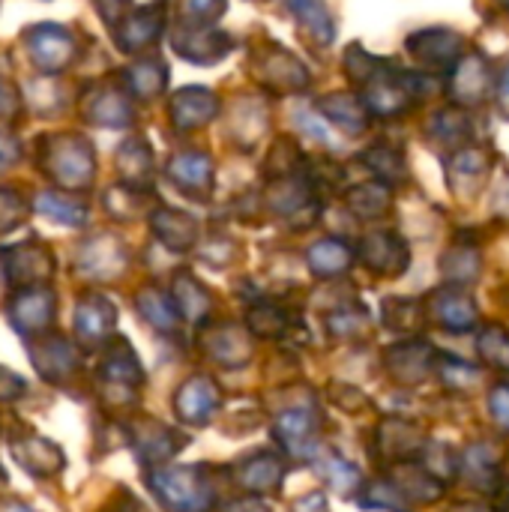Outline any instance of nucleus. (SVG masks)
I'll return each mask as SVG.
<instances>
[{
  "label": "nucleus",
  "instance_id": "obj_14",
  "mask_svg": "<svg viewBox=\"0 0 509 512\" xmlns=\"http://www.w3.org/2000/svg\"><path fill=\"white\" fill-rule=\"evenodd\" d=\"M168 177L183 189V192H204L210 186V159L201 153H180L168 165Z\"/></svg>",
  "mask_w": 509,
  "mask_h": 512
},
{
  "label": "nucleus",
  "instance_id": "obj_24",
  "mask_svg": "<svg viewBox=\"0 0 509 512\" xmlns=\"http://www.w3.org/2000/svg\"><path fill=\"white\" fill-rule=\"evenodd\" d=\"M348 258H351V255H348L345 243H339V240H324V243L312 246V255H309L312 270H315L318 276H336L339 270L348 267Z\"/></svg>",
  "mask_w": 509,
  "mask_h": 512
},
{
  "label": "nucleus",
  "instance_id": "obj_36",
  "mask_svg": "<svg viewBox=\"0 0 509 512\" xmlns=\"http://www.w3.org/2000/svg\"><path fill=\"white\" fill-rule=\"evenodd\" d=\"M234 512H267L264 507H255V504H237Z\"/></svg>",
  "mask_w": 509,
  "mask_h": 512
},
{
  "label": "nucleus",
  "instance_id": "obj_33",
  "mask_svg": "<svg viewBox=\"0 0 509 512\" xmlns=\"http://www.w3.org/2000/svg\"><path fill=\"white\" fill-rule=\"evenodd\" d=\"M18 156H21L18 141H15L12 135L0 132V171H6L9 165H15V162H18Z\"/></svg>",
  "mask_w": 509,
  "mask_h": 512
},
{
  "label": "nucleus",
  "instance_id": "obj_8",
  "mask_svg": "<svg viewBox=\"0 0 509 512\" xmlns=\"http://www.w3.org/2000/svg\"><path fill=\"white\" fill-rule=\"evenodd\" d=\"M12 456H15V462L27 471V474H33V477H54V474H60L63 471V465H66V456H63V450L54 444V441H48V438H39V435H15L12 438Z\"/></svg>",
  "mask_w": 509,
  "mask_h": 512
},
{
  "label": "nucleus",
  "instance_id": "obj_17",
  "mask_svg": "<svg viewBox=\"0 0 509 512\" xmlns=\"http://www.w3.org/2000/svg\"><path fill=\"white\" fill-rule=\"evenodd\" d=\"M435 318L447 330H471L477 324V306L465 294H438L435 303Z\"/></svg>",
  "mask_w": 509,
  "mask_h": 512
},
{
  "label": "nucleus",
  "instance_id": "obj_35",
  "mask_svg": "<svg viewBox=\"0 0 509 512\" xmlns=\"http://www.w3.org/2000/svg\"><path fill=\"white\" fill-rule=\"evenodd\" d=\"M96 3V9H99V15L108 21V24H117V18H120V12L126 9V0H93Z\"/></svg>",
  "mask_w": 509,
  "mask_h": 512
},
{
  "label": "nucleus",
  "instance_id": "obj_39",
  "mask_svg": "<svg viewBox=\"0 0 509 512\" xmlns=\"http://www.w3.org/2000/svg\"><path fill=\"white\" fill-rule=\"evenodd\" d=\"M509 99V72H507V84H504V102Z\"/></svg>",
  "mask_w": 509,
  "mask_h": 512
},
{
  "label": "nucleus",
  "instance_id": "obj_13",
  "mask_svg": "<svg viewBox=\"0 0 509 512\" xmlns=\"http://www.w3.org/2000/svg\"><path fill=\"white\" fill-rule=\"evenodd\" d=\"M216 114V99L207 90H180L171 102V117L180 129L207 123Z\"/></svg>",
  "mask_w": 509,
  "mask_h": 512
},
{
  "label": "nucleus",
  "instance_id": "obj_16",
  "mask_svg": "<svg viewBox=\"0 0 509 512\" xmlns=\"http://www.w3.org/2000/svg\"><path fill=\"white\" fill-rule=\"evenodd\" d=\"M36 210L45 219H51L57 225H69V228H81L87 222V207L63 192H42L36 198Z\"/></svg>",
  "mask_w": 509,
  "mask_h": 512
},
{
  "label": "nucleus",
  "instance_id": "obj_18",
  "mask_svg": "<svg viewBox=\"0 0 509 512\" xmlns=\"http://www.w3.org/2000/svg\"><path fill=\"white\" fill-rule=\"evenodd\" d=\"M240 483L249 489V492H267V489H276L282 483V465L267 456V453H258L252 456L249 462L240 465Z\"/></svg>",
  "mask_w": 509,
  "mask_h": 512
},
{
  "label": "nucleus",
  "instance_id": "obj_20",
  "mask_svg": "<svg viewBox=\"0 0 509 512\" xmlns=\"http://www.w3.org/2000/svg\"><path fill=\"white\" fill-rule=\"evenodd\" d=\"M138 312L147 324H153L156 330H174L177 315H174V300L165 297L156 288H144L138 294Z\"/></svg>",
  "mask_w": 509,
  "mask_h": 512
},
{
  "label": "nucleus",
  "instance_id": "obj_23",
  "mask_svg": "<svg viewBox=\"0 0 509 512\" xmlns=\"http://www.w3.org/2000/svg\"><path fill=\"white\" fill-rule=\"evenodd\" d=\"M87 114H90V120H96L102 126H123V123H129L132 111H129V105H126V99L120 93H99L90 102Z\"/></svg>",
  "mask_w": 509,
  "mask_h": 512
},
{
  "label": "nucleus",
  "instance_id": "obj_12",
  "mask_svg": "<svg viewBox=\"0 0 509 512\" xmlns=\"http://www.w3.org/2000/svg\"><path fill=\"white\" fill-rule=\"evenodd\" d=\"M99 378H102V384H105L108 390H111V387L129 390V387L141 384L144 372H141V363H138V357L132 354V348H129L126 342H117V345L108 348L105 360L99 363Z\"/></svg>",
  "mask_w": 509,
  "mask_h": 512
},
{
  "label": "nucleus",
  "instance_id": "obj_27",
  "mask_svg": "<svg viewBox=\"0 0 509 512\" xmlns=\"http://www.w3.org/2000/svg\"><path fill=\"white\" fill-rule=\"evenodd\" d=\"M129 84H132V90H135L138 96H153V93H159V87L165 84V66L156 63V60L138 63V66H132V72H129Z\"/></svg>",
  "mask_w": 509,
  "mask_h": 512
},
{
  "label": "nucleus",
  "instance_id": "obj_4",
  "mask_svg": "<svg viewBox=\"0 0 509 512\" xmlns=\"http://www.w3.org/2000/svg\"><path fill=\"white\" fill-rule=\"evenodd\" d=\"M0 270H3V279L15 288L45 285L54 273V255L48 252V246L27 240L18 246H6L0 252Z\"/></svg>",
  "mask_w": 509,
  "mask_h": 512
},
{
  "label": "nucleus",
  "instance_id": "obj_1",
  "mask_svg": "<svg viewBox=\"0 0 509 512\" xmlns=\"http://www.w3.org/2000/svg\"><path fill=\"white\" fill-rule=\"evenodd\" d=\"M39 165L60 189H84V186H90L93 171H96L93 150L81 138L45 141L42 153H39Z\"/></svg>",
  "mask_w": 509,
  "mask_h": 512
},
{
  "label": "nucleus",
  "instance_id": "obj_2",
  "mask_svg": "<svg viewBox=\"0 0 509 512\" xmlns=\"http://www.w3.org/2000/svg\"><path fill=\"white\" fill-rule=\"evenodd\" d=\"M150 489L171 512H207L213 495L195 468H162L150 474Z\"/></svg>",
  "mask_w": 509,
  "mask_h": 512
},
{
  "label": "nucleus",
  "instance_id": "obj_11",
  "mask_svg": "<svg viewBox=\"0 0 509 512\" xmlns=\"http://www.w3.org/2000/svg\"><path fill=\"white\" fill-rule=\"evenodd\" d=\"M180 447H183V438L162 423L147 420L135 429V453L147 465H159V462L171 459Z\"/></svg>",
  "mask_w": 509,
  "mask_h": 512
},
{
  "label": "nucleus",
  "instance_id": "obj_37",
  "mask_svg": "<svg viewBox=\"0 0 509 512\" xmlns=\"http://www.w3.org/2000/svg\"><path fill=\"white\" fill-rule=\"evenodd\" d=\"M0 512H30L24 504H6V507H0Z\"/></svg>",
  "mask_w": 509,
  "mask_h": 512
},
{
  "label": "nucleus",
  "instance_id": "obj_34",
  "mask_svg": "<svg viewBox=\"0 0 509 512\" xmlns=\"http://www.w3.org/2000/svg\"><path fill=\"white\" fill-rule=\"evenodd\" d=\"M183 6H186V12L195 15V18H210V15H216V12H222V0H186Z\"/></svg>",
  "mask_w": 509,
  "mask_h": 512
},
{
  "label": "nucleus",
  "instance_id": "obj_10",
  "mask_svg": "<svg viewBox=\"0 0 509 512\" xmlns=\"http://www.w3.org/2000/svg\"><path fill=\"white\" fill-rule=\"evenodd\" d=\"M219 405V390L210 378L198 375V378H189L180 390H177V399H174V408H177V417L183 423H195V426H204L213 411Z\"/></svg>",
  "mask_w": 509,
  "mask_h": 512
},
{
  "label": "nucleus",
  "instance_id": "obj_7",
  "mask_svg": "<svg viewBox=\"0 0 509 512\" xmlns=\"http://www.w3.org/2000/svg\"><path fill=\"white\" fill-rule=\"evenodd\" d=\"M30 357H33L36 372L48 384H66L78 372V351L63 336H42V339H36Z\"/></svg>",
  "mask_w": 509,
  "mask_h": 512
},
{
  "label": "nucleus",
  "instance_id": "obj_25",
  "mask_svg": "<svg viewBox=\"0 0 509 512\" xmlns=\"http://www.w3.org/2000/svg\"><path fill=\"white\" fill-rule=\"evenodd\" d=\"M315 432V420L309 411H288L282 420H279V438L294 450V453H303V444L312 438Z\"/></svg>",
  "mask_w": 509,
  "mask_h": 512
},
{
  "label": "nucleus",
  "instance_id": "obj_29",
  "mask_svg": "<svg viewBox=\"0 0 509 512\" xmlns=\"http://www.w3.org/2000/svg\"><path fill=\"white\" fill-rule=\"evenodd\" d=\"M24 219H27V201L15 189L0 186V234L15 231Z\"/></svg>",
  "mask_w": 509,
  "mask_h": 512
},
{
  "label": "nucleus",
  "instance_id": "obj_3",
  "mask_svg": "<svg viewBox=\"0 0 509 512\" xmlns=\"http://www.w3.org/2000/svg\"><path fill=\"white\" fill-rule=\"evenodd\" d=\"M9 324L18 336L24 339H42L48 336V330L54 327V315H57V300L54 291L45 285H33V288H18L6 306Z\"/></svg>",
  "mask_w": 509,
  "mask_h": 512
},
{
  "label": "nucleus",
  "instance_id": "obj_32",
  "mask_svg": "<svg viewBox=\"0 0 509 512\" xmlns=\"http://www.w3.org/2000/svg\"><path fill=\"white\" fill-rule=\"evenodd\" d=\"M492 414H495V420L504 426L509 432V387H498L495 393H492Z\"/></svg>",
  "mask_w": 509,
  "mask_h": 512
},
{
  "label": "nucleus",
  "instance_id": "obj_30",
  "mask_svg": "<svg viewBox=\"0 0 509 512\" xmlns=\"http://www.w3.org/2000/svg\"><path fill=\"white\" fill-rule=\"evenodd\" d=\"M24 390H27V384L15 372L0 369V402H15L24 396Z\"/></svg>",
  "mask_w": 509,
  "mask_h": 512
},
{
  "label": "nucleus",
  "instance_id": "obj_5",
  "mask_svg": "<svg viewBox=\"0 0 509 512\" xmlns=\"http://www.w3.org/2000/svg\"><path fill=\"white\" fill-rule=\"evenodd\" d=\"M24 45H27L30 60L48 75L63 72L78 51L72 30H66L63 24H51V21L33 24L30 30H24Z\"/></svg>",
  "mask_w": 509,
  "mask_h": 512
},
{
  "label": "nucleus",
  "instance_id": "obj_21",
  "mask_svg": "<svg viewBox=\"0 0 509 512\" xmlns=\"http://www.w3.org/2000/svg\"><path fill=\"white\" fill-rule=\"evenodd\" d=\"M363 255H366L369 267H375L378 258H387V273H390V276H396V270L405 267V249H402V243H399L396 237H390V234H372V237L366 240Z\"/></svg>",
  "mask_w": 509,
  "mask_h": 512
},
{
  "label": "nucleus",
  "instance_id": "obj_9",
  "mask_svg": "<svg viewBox=\"0 0 509 512\" xmlns=\"http://www.w3.org/2000/svg\"><path fill=\"white\" fill-rule=\"evenodd\" d=\"M117 309L102 294H84L75 306V336L84 345H102L114 330Z\"/></svg>",
  "mask_w": 509,
  "mask_h": 512
},
{
  "label": "nucleus",
  "instance_id": "obj_38",
  "mask_svg": "<svg viewBox=\"0 0 509 512\" xmlns=\"http://www.w3.org/2000/svg\"><path fill=\"white\" fill-rule=\"evenodd\" d=\"M456 512H489V510H477V507H462V510Z\"/></svg>",
  "mask_w": 509,
  "mask_h": 512
},
{
  "label": "nucleus",
  "instance_id": "obj_22",
  "mask_svg": "<svg viewBox=\"0 0 509 512\" xmlns=\"http://www.w3.org/2000/svg\"><path fill=\"white\" fill-rule=\"evenodd\" d=\"M174 306L186 318H201L210 306V297L192 276H177L174 279Z\"/></svg>",
  "mask_w": 509,
  "mask_h": 512
},
{
  "label": "nucleus",
  "instance_id": "obj_15",
  "mask_svg": "<svg viewBox=\"0 0 509 512\" xmlns=\"http://www.w3.org/2000/svg\"><path fill=\"white\" fill-rule=\"evenodd\" d=\"M153 231L174 252H183L195 243V222L177 210H159L153 216Z\"/></svg>",
  "mask_w": 509,
  "mask_h": 512
},
{
  "label": "nucleus",
  "instance_id": "obj_28",
  "mask_svg": "<svg viewBox=\"0 0 509 512\" xmlns=\"http://www.w3.org/2000/svg\"><path fill=\"white\" fill-rule=\"evenodd\" d=\"M480 354L486 363L509 369V336L501 327H486V333L480 336Z\"/></svg>",
  "mask_w": 509,
  "mask_h": 512
},
{
  "label": "nucleus",
  "instance_id": "obj_19",
  "mask_svg": "<svg viewBox=\"0 0 509 512\" xmlns=\"http://www.w3.org/2000/svg\"><path fill=\"white\" fill-rule=\"evenodd\" d=\"M156 33H159V12L156 9H141L129 21H123V27L117 30V42H120V48L135 51V48L147 45Z\"/></svg>",
  "mask_w": 509,
  "mask_h": 512
},
{
  "label": "nucleus",
  "instance_id": "obj_26",
  "mask_svg": "<svg viewBox=\"0 0 509 512\" xmlns=\"http://www.w3.org/2000/svg\"><path fill=\"white\" fill-rule=\"evenodd\" d=\"M117 165H120V174H123L129 183H141V180L150 174V150H147L141 141H129V144L120 150Z\"/></svg>",
  "mask_w": 509,
  "mask_h": 512
},
{
  "label": "nucleus",
  "instance_id": "obj_6",
  "mask_svg": "<svg viewBox=\"0 0 509 512\" xmlns=\"http://www.w3.org/2000/svg\"><path fill=\"white\" fill-rule=\"evenodd\" d=\"M75 267L87 279H99V282L117 279L126 270V249L120 246V240L99 234L78 249Z\"/></svg>",
  "mask_w": 509,
  "mask_h": 512
},
{
  "label": "nucleus",
  "instance_id": "obj_31",
  "mask_svg": "<svg viewBox=\"0 0 509 512\" xmlns=\"http://www.w3.org/2000/svg\"><path fill=\"white\" fill-rule=\"evenodd\" d=\"M15 111H18V90L0 72V117H12Z\"/></svg>",
  "mask_w": 509,
  "mask_h": 512
}]
</instances>
